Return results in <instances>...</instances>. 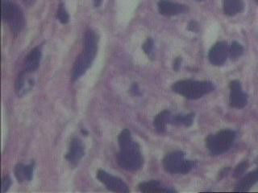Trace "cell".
I'll return each instance as SVG.
<instances>
[{"label":"cell","mask_w":258,"mask_h":193,"mask_svg":"<svg viewBox=\"0 0 258 193\" xmlns=\"http://www.w3.org/2000/svg\"><path fill=\"white\" fill-rule=\"evenodd\" d=\"M198 28V24L195 22H191L189 24V30L191 31H196Z\"/></svg>","instance_id":"27"},{"label":"cell","mask_w":258,"mask_h":193,"mask_svg":"<svg viewBox=\"0 0 258 193\" xmlns=\"http://www.w3.org/2000/svg\"><path fill=\"white\" fill-rule=\"evenodd\" d=\"M197 1H204V0H197Z\"/></svg>","instance_id":"31"},{"label":"cell","mask_w":258,"mask_h":193,"mask_svg":"<svg viewBox=\"0 0 258 193\" xmlns=\"http://www.w3.org/2000/svg\"><path fill=\"white\" fill-rule=\"evenodd\" d=\"M229 49L225 42H219L212 47L209 52V61L213 65L220 66L224 65L229 56Z\"/></svg>","instance_id":"9"},{"label":"cell","mask_w":258,"mask_h":193,"mask_svg":"<svg viewBox=\"0 0 258 193\" xmlns=\"http://www.w3.org/2000/svg\"><path fill=\"white\" fill-rule=\"evenodd\" d=\"M248 164L246 162H243L242 164H240L237 167V168H236L235 171H234L233 177H236V178L241 177L244 172H246Z\"/></svg>","instance_id":"23"},{"label":"cell","mask_w":258,"mask_h":193,"mask_svg":"<svg viewBox=\"0 0 258 193\" xmlns=\"http://www.w3.org/2000/svg\"><path fill=\"white\" fill-rule=\"evenodd\" d=\"M255 2H256L257 3H258V0H255Z\"/></svg>","instance_id":"30"},{"label":"cell","mask_w":258,"mask_h":193,"mask_svg":"<svg viewBox=\"0 0 258 193\" xmlns=\"http://www.w3.org/2000/svg\"><path fill=\"white\" fill-rule=\"evenodd\" d=\"M24 86H25V72H23L17 78L15 82V90L16 91H21Z\"/></svg>","instance_id":"22"},{"label":"cell","mask_w":258,"mask_h":193,"mask_svg":"<svg viewBox=\"0 0 258 193\" xmlns=\"http://www.w3.org/2000/svg\"><path fill=\"white\" fill-rule=\"evenodd\" d=\"M143 50L145 51V53H147L148 55L152 53L153 50V40L151 38H148V40L145 41L143 45Z\"/></svg>","instance_id":"24"},{"label":"cell","mask_w":258,"mask_h":193,"mask_svg":"<svg viewBox=\"0 0 258 193\" xmlns=\"http://www.w3.org/2000/svg\"><path fill=\"white\" fill-rule=\"evenodd\" d=\"M194 118H195V113H189V114H186V115L173 116L170 120V123L176 125V126H190L193 123Z\"/></svg>","instance_id":"19"},{"label":"cell","mask_w":258,"mask_h":193,"mask_svg":"<svg viewBox=\"0 0 258 193\" xmlns=\"http://www.w3.org/2000/svg\"><path fill=\"white\" fill-rule=\"evenodd\" d=\"M95 57L90 53L83 52L82 54L76 60L74 64V70H73V79L77 80L80 77H82L86 73V70L92 65Z\"/></svg>","instance_id":"10"},{"label":"cell","mask_w":258,"mask_h":193,"mask_svg":"<svg viewBox=\"0 0 258 193\" xmlns=\"http://www.w3.org/2000/svg\"><path fill=\"white\" fill-rule=\"evenodd\" d=\"M139 189L142 193H173L172 189H166L163 185L157 181H148L141 183L139 185Z\"/></svg>","instance_id":"14"},{"label":"cell","mask_w":258,"mask_h":193,"mask_svg":"<svg viewBox=\"0 0 258 193\" xmlns=\"http://www.w3.org/2000/svg\"><path fill=\"white\" fill-rule=\"evenodd\" d=\"M42 57V53L40 47L34 48L26 59L25 67L27 73H32L37 70L40 65V60Z\"/></svg>","instance_id":"12"},{"label":"cell","mask_w":258,"mask_h":193,"mask_svg":"<svg viewBox=\"0 0 258 193\" xmlns=\"http://www.w3.org/2000/svg\"><path fill=\"white\" fill-rule=\"evenodd\" d=\"M230 105L234 108L242 109L247 104V96L242 91V85L239 81H233L230 83Z\"/></svg>","instance_id":"7"},{"label":"cell","mask_w":258,"mask_h":193,"mask_svg":"<svg viewBox=\"0 0 258 193\" xmlns=\"http://www.w3.org/2000/svg\"><path fill=\"white\" fill-rule=\"evenodd\" d=\"M172 118V114L168 110H164L157 115L154 119V126L158 132L163 133L166 130V125L170 123V120Z\"/></svg>","instance_id":"17"},{"label":"cell","mask_w":258,"mask_h":193,"mask_svg":"<svg viewBox=\"0 0 258 193\" xmlns=\"http://www.w3.org/2000/svg\"><path fill=\"white\" fill-rule=\"evenodd\" d=\"M187 9V6L184 5L170 2L169 0H161L158 2V11L162 15L166 16L179 15L186 12Z\"/></svg>","instance_id":"11"},{"label":"cell","mask_w":258,"mask_h":193,"mask_svg":"<svg viewBox=\"0 0 258 193\" xmlns=\"http://www.w3.org/2000/svg\"><path fill=\"white\" fill-rule=\"evenodd\" d=\"M181 61H182V59H181L180 57H178L177 58L176 61H174V70H179V67H180Z\"/></svg>","instance_id":"26"},{"label":"cell","mask_w":258,"mask_h":193,"mask_svg":"<svg viewBox=\"0 0 258 193\" xmlns=\"http://www.w3.org/2000/svg\"><path fill=\"white\" fill-rule=\"evenodd\" d=\"M236 133L231 130H223L207 139V147L213 156H220L230 149L235 140Z\"/></svg>","instance_id":"3"},{"label":"cell","mask_w":258,"mask_h":193,"mask_svg":"<svg viewBox=\"0 0 258 193\" xmlns=\"http://www.w3.org/2000/svg\"><path fill=\"white\" fill-rule=\"evenodd\" d=\"M172 89L174 92L185 96L186 98L195 100L212 92L214 90V86L209 82L185 80L176 82Z\"/></svg>","instance_id":"2"},{"label":"cell","mask_w":258,"mask_h":193,"mask_svg":"<svg viewBox=\"0 0 258 193\" xmlns=\"http://www.w3.org/2000/svg\"><path fill=\"white\" fill-rule=\"evenodd\" d=\"M258 182V168L254 172L246 176L242 179V181L238 183L237 185L235 191L237 192H247L254 186L256 183Z\"/></svg>","instance_id":"13"},{"label":"cell","mask_w":258,"mask_h":193,"mask_svg":"<svg viewBox=\"0 0 258 193\" xmlns=\"http://www.w3.org/2000/svg\"><path fill=\"white\" fill-rule=\"evenodd\" d=\"M11 179L9 177H5L4 178L2 179V192L5 193V192L8 190L9 188L11 186Z\"/></svg>","instance_id":"25"},{"label":"cell","mask_w":258,"mask_h":193,"mask_svg":"<svg viewBox=\"0 0 258 193\" xmlns=\"http://www.w3.org/2000/svg\"><path fill=\"white\" fill-rule=\"evenodd\" d=\"M2 18L3 21L8 23L14 33L20 32L24 26L23 11L10 0L2 1Z\"/></svg>","instance_id":"4"},{"label":"cell","mask_w":258,"mask_h":193,"mask_svg":"<svg viewBox=\"0 0 258 193\" xmlns=\"http://www.w3.org/2000/svg\"><path fill=\"white\" fill-rule=\"evenodd\" d=\"M243 8L244 3L242 0H224V11L226 15L230 16L237 15Z\"/></svg>","instance_id":"16"},{"label":"cell","mask_w":258,"mask_h":193,"mask_svg":"<svg viewBox=\"0 0 258 193\" xmlns=\"http://www.w3.org/2000/svg\"><path fill=\"white\" fill-rule=\"evenodd\" d=\"M57 19L61 23L65 24L69 22V15H68L67 11H65L64 6L62 5L59 6L58 11H57Z\"/></svg>","instance_id":"21"},{"label":"cell","mask_w":258,"mask_h":193,"mask_svg":"<svg viewBox=\"0 0 258 193\" xmlns=\"http://www.w3.org/2000/svg\"><path fill=\"white\" fill-rule=\"evenodd\" d=\"M23 2H24V4L27 5V6H31V5L33 4L35 0H23Z\"/></svg>","instance_id":"28"},{"label":"cell","mask_w":258,"mask_h":193,"mask_svg":"<svg viewBox=\"0 0 258 193\" xmlns=\"http://www.w3.org/2000/svg\"><path fill=\"white\" fill-rule=\"evenodd\" d=\"M163 166L166 172L172 174H187L195 167V162L186 160L182 151H174L164 158Z\"/></svg>","instance_id":"5"},{"label":"cell","mask_w":258,"mask_h":193,"mask_svg":"<svg viewBox=\"0 0 258 193\" xmlns=\"http://www.w3.org/2000/svg\"><path fill=\"white\" fill-rule=\"evenodd\" d=\"M97 178L102 184L105 185L110 191L115 193H128V185L122 181L121 179L113 177L103 170L97 172Z\"/></svg>","instance_id":"6"},{"label":"cell","mask_w":258,"mask_h":193,"mask_svg":"<svg viewBox=\"0 0 258 193\" xmlns=\"http://www.w3.org/2000/svg\"><path fill=\"white\" fill-rule=\"evenodd\" d=\"M97 49H98V38L96 34L92 30H89L85 34L84 50L96 55Z\"/></svg>","instance_id":"18"},{"label":"cell","mask_w":258,"mask_h":193,"mask_svg":"<svg viewBox=\"0 0 258 193\" xmlns=\"http://www.w3.org/2000/svg\"><path fill=\"white\" fill-rule=\"evenodd\" d=\"M118 142L120 147L117 156L119 165L124 170L131 172L140 169L143 165L142 155L138 144L132 140L130 131L128 129L120 133Z\"/></svg>","instance_id":"1"},{"label":"cell","mask_w":258,"mask_h":193,"mask_svg":"<svg viewBox=\"0 0 258 193\" xmlns=\"http://www.w3.org/2000/svg\"><path fill=\"white\" fill-rule=\"evenodd\" d=\"M33 164L29 165L18 164L15 168V176L18 181L23 182V181H31L32 178V173H33Z\"/></svg>","instance_id":"15"},{"label":"cell","mask_w":258,"mask_h":193,"mask_svg":"<svg viewBox=\"0 0 258 193\" xmlns=\"http://www.w3.org/2000/svg\"><path fill=\"white\" fill-rule=\"evenodd\" d=\"M85 155L84 145L78 138L72 139L69 144L66 160L71 166H76Z\"/></svg>","instance_id":"8"},{"label":"cell","mask_w":258,"mask_h":193,"mask_svg":"<svg viewBox=\"0 0 258 193\" xmlns=\"http://www.w3.org/2000/svg\"><path fill=\"white\" fill-rule=\"evenodd\" d=\"M103 0H94V3H95V7H99L102 3Z\"/></svg>","instance_id":"29"},{"label":"cell","mask_w":258,"mask_h":193,"mask_svg":"<svg viewBox=\"0 0 258 193\" xmlns=\"http://www.w3.org/2000/svg\"><path fill=\"white\" fill-rule=\"evenodd\" d=\"M244 49L242 44L234 41L232 43L231 47L229 48V54L233 59H237L243 54Z\"/></svg>","instance_id":"20"}]
</instances>
